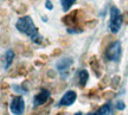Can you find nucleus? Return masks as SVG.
I'll use <instances>...</instances> for the list:
<instances>
[{
    "label": "nucleus",
    "mask_w": 128,
    "mask_h": 115,
    "mask_svg": "<svg viewBox=\"0 0 128 115\" xmlns=\"http://www.w3.org/2000/svg\"><path fill=\"white\" fill-rule=\"evenodd\" d=\"M16 28H17V30H18L19 32H22V33H24V34L28 36L31 39H34V38L39 34V33H38V30H37V28H36V25H34L33 20H32V18L28 17V16H25V17L19 18L18 20H17Z\"/></svg>",
    "instance_id": "nucleus-1"
},
{
    "label": "nucleus",
    "mask_w": 128,
    "mask_h": 115,
    "mask_svg": "<svg viewBox=\"0 0 128 115\" xmlns=\"http://www.w3.org/2000/svg\"><path fill=\"white\" fill-rule=\"evenodd\" d=\"M122 25V14L120 13V11L118 7L112 6L110 7V23H109V28L113 33H118L121 28Z\"/></svg>",
    "instance_id": "nucleus-2"
},
{
    "label": "nucleus",
    "mask_w": 128,
    "mask_h": 115,
    "mask_svg": "<svg viewBox=\"0 0 128 115\" xmlns=\"http://www.w3.org/2000/svg\"><path fill=\"white\" fill-rule=\"evenodd\" d=\"M121 54H122V48H121V43L119 40H115L112 45L106 50L104 57L108 60H114V62H119L121 58Z\"/></svg>",
    "instance_id": "nucleus-3"
},
{
    "label": "nucleus",
    "mask_w": 128,
    "mask_h": 115,
    "mask_svg": "<svg viewBox=\"0 0 128 115\" xmlns=\"http://www.w3.org/2000/svg\"><path fill=\"white\" fill-rule=\"evenodd\" d=\"M10 109L14 115H22L25 110V102L22 96H14L13 100L11 101Z\"/></svg>",
    "instance_id": "nucleus-4"
},
{
    "label": "nucleus",
    "mask_w": 128,
    "mask_h": 115,
    "mask_svg": "<svg viewBox=\"0 0 128 115\" xmlns=\"http://www.w3.org/2000/svg\"><path fill=\"white\" fill-rule=\"evenodd\" d=\"M72 64H74V60L71 58H64V60H60L57 63V70L60 72L62 77H66L68 76L70 66Z\"/></svg>",
    "instance_id": "nucleus-5"
},
{
    "label": "nucleus",
    "mask_w": 128,
    "mask_h": 115,
    "mask_svg": "<svg viewBox=\"0 0 128 115\" xmlns=\"http://www.w3.org/2000/svg\"><path fill=\"white\" fill-rule=\"evenodd\" d=\"M49 100H50V92L49 90H42L33 98V106L40 107L43 104H45Z\"/></svg>",
    "instance_id": "nucleus-6"
},
{
    "label": "nucleus",
    "mask_w": 128,
    "mask_h": 115,
    "mask_svg": "<svg viewBox=\"0 0 128 115\" xmlns=\"http://www.w3.org/2000/svg\"><path fill=\"white\" fill-rule=\"evenodd\" d=\"M76 98H77V94L74 92V90H69L64 94V96L60 98V106L62 107H69L74 104V102L76 101Z\"/></svg>",
    "instance_id": "nucleus-7"
},
{
    "label": "nucleus",
    "mask_w": 128,
    "mask_h": 115,
    "mask_svg": "<svg viewBox=\"0 0 128 115\" xmlns=\"http://www.w3.org/2000/svg\"><path fill=\"white\" fill-rule=\"evenodd\" d=\"M89 64L92 66L94 74H95L97 77H101V76H102V65H101L100 60H98L96 56H92V57H90Z\"/></svg>",
    "instance_id": "nucleus-8"
},
{
    "label": "nucleus",
    "mask_w": 128,
    "mask_h": 115,
    "mask_svg": "<svg viewBox=\"0 0 128 115\" xmlns=\"http://www.w3.org/2000/svg\"><path fill=\"white\" fill-rule=\"evenodd\" d=\"M26 75H28L26 64H18L8 72L10 77H18V76H26Z\"/></svg>",
    "instance_id": "nucleus-9"
},
{
    "label": "nucleus",
    "mask_w": 128,
    "mask_h": 115,
    "mask_svg": "<svg viewBox=\"0 0 128 115\" xmlns=\"http://www.w3.org/2000/svg\"><path fill=\"white\" fill-rule=\"evenodd\" d=\"M114 42H115V37L113 34H107V36L102 39V43H101V51L104 54L106 50H107Z\"/></svg>",
    "instance_id": "nucleus-10"
},
{
    "label": "nucleus",
    "mask_w": 128,
    "mask_h": 115,
    "mask_svg": "<svg viewBox=\"0 0 128 115\" xmlns=\"http://www.w3.org/2000/svg\"><path fill=\"white\" fill-rule=\"evenodd\" d=\"M14 56H16V54H14L13 50H7L6 51V54H5V56H4V66H5V69H8L10 66H11V64L13 63Z\"/></svg>",
    "instance_id": "nucleus-11"
},
{
    "label": "nucleus",
    "mask_w": 128,
    "mask_h": 115,
    "mask_svg": "<svg viewBox=\"0 0 128 115\" xmlns=\"http://www.w3.org/2000/svg\"><path fill=\"white\" fill-rule=\"evenodd\" d=\"M88 78H89V74L87 70H81L78 72V86L81 88H84L88 82Z\"/></svg>",
    "instance_id": "nucleus-12"
},
{
    "label": "nucleus",
    "mask_w": 128,
    "mask_h": 115,
    "mask_svg": "<svg viewBox=\"0 0 128 115\" xmlns=\"http://www.w3.org/2000/svg\"><path fill=\"white\" fill-rule=\"evenodd\" d=\"M110 114V107L109 104H103L101 106L96 113H94V115H109Z\"/></svg>",
    "instance_id": "nucleus-13"
},
{
    "label": "nucleus",
    "mask_w": 128,
    "mask_h": 115,
    "mask_svg": "<svg viewBox=\"0 0 128 115\" xmlns=\"http://www.w3.org/2000/svg\"><path fill=\"white\" fill-rule=\"evenodd\" d=\"M76 1H77V0H60V2H62V7H63L64 12H68L69 10L72 7V5L76 4Z\"/></svg>",
    "instance_id": "nucleus-14"
},
{
    "label": "nucleus",
    "mask_w": 128,
    "mask_h": 115,
    "mask_svg": "<svg viewBox=\"0 0 128 115\" xmlns=\"http://www.w3.org/2000/svg\"><path fill=\"white\" fill-rule=\"evenodd\" d=\"M13 8H14V11H16V13L23 14V13H26V12H28V5H25V4H23V2H20L19 5L14 6Z\"/></svg>",
    "instance_id": "nucleus-15"
},
{
    "label": "nucleus",
    "mask_w": 128,
    "mask_h": 115,
    "mask_svg": "<svg viewBox=\"0 0 128 115\" xmlns=\"http://www.w3.org/2000/svg\"><path fill=\"white\" fill-rule=\"evenodd\" d=\"M120 81H121L120 76H115V77L112 78V81H110V86H112V88L118 89V88H119V86H120Z\"/></svg>",
    "instance_id": "nucleus-16"
},
{
    "label": "nucleus",
    "mask_w": 128,
    "mask_h": 115,
    "mask_svg": "<svg viewBox=\"0 0 128 115\" xmlns=\"http://www.w3.org/2000/svg\"><path fill=\"white\" fill-rule=\"evenodd\" d=\"M97 19H92V20H88V22H86L84 23V28H94L97 25Z\"/></svg>",
    "instance_id": "nucleus-17"
},
{
    "label": "nucleus",
    "mask_w": 128,
    "mask_h": 115,
    "mask_svg": "<svg viewBox=\"0 0 128 115\" xmlns=\"http://www.w3.org/2000/svg\"><path fill=\"white\" fill-rule=\"evenodd\" d=\"M115 97V92H112V90H107L102 94V98H107V100H109V98H113Z\"/></svg>",
    "instance_id": "nucleus-18"
},
{
    "label": "nucleus",
    "mask_w": 128,
    "mask_h": 115,
    "mask_svg": "<svg viewBox=\"0 0 128 115\" xmlns=\"http://www.w3.org/2000/svg\"><path fill=\"white\" fill-rule=\"evenodd\" d=\"M109 78L108 77H104L103 78V80H102V81H101L100 82V84H98V88H101V89H103V88H106L107 87V86H108V84H109Z\"/></svg>",
    "instance_id": "nucleus-19"
},
{
    "label": "nucleus",
    "mask_w": 128,
    "mask_h": 115,
    "mask_svg": "<svg viewBox=\"0 0 128 115\" xmlns=\"http://www.w3.org/2000/svg\"><path fill=\"white\" fill-rule=\"evenodd\" d=\"M96 95H97V89H96V88H92V89H90V90L88 92V97H89V98H92V97H95Z\"/></svg>",
    "instance_id": "nucleus-20"
},
{
    "label": "nucleus",
    "mask_w": 128,
    "mask_h": 115,
    "mask_svg": "<svg viewBox=\"0 0 128 115\" xmlns=\"http://www.w3.org/2000/svg\"><path fill=\"white\" fill-rule=\"evenodd\" d=\"M122 23L124 25H128V11H124L122 13Z\"/></svg>",
    "instance_id": "nucleus-21"
},
{
    "label": "nucleus",
    "mask_w": 128,
    "mask_h": 115,
    "mask_svg": "<svg viewBox=\"0 0 128 115\" xmlns=\"http://www.w3.org/2000/svg\"><path fill=\"white\" fill-rule=\"evenodd\" d=\"M124 107H126V104H124V101H118V102H116V108H118L119 110H122V109H124Z\"/></svg>",
    "instance_id": "nucleus-22"
},
{
    "label": "nucleus",
    "mask_w": 128,
    "mask_h": 115,
    "mask_svg": "<svg viewBox=\"0 0 128 115\" xmlns=\"http://www.w3.org/2000/svg\"><path fill=\"white\" fill-rule=\"evenodd\" d=\"M7 44H8V37L6 38V36H2V37H1V45H7Z\"/></svg>",
    "instance_id": "nucleus-23"
},
{
    "label": "nucleus",
    "mask_w": 128,
    "mask_h": 115,
    "mask_svg": "<svg viewBox=\"0 0 128 115\" xmlns=\"http://www.w3.org/2000/svg\"><path fill=\"white\" fill-rule=\"evenodd\" d=\"M62 55V50L60 49H56L54 52H52V57H57V56H60Z\"/></svg>",
    "instance_id": "nucleus-24"
},
{
    "label": "nucleus",
    "mask_w": 128,
    "mask_h": 115,
    "mask_svg": "<svg viewBox=\"0 0 128 115\" xmlns=\"http://www.w3.org/2000/svg\"><path fill=\"white\" fill-rule=\"evenodd\" d=\"M45 6H46V8H48V10H52V8H54V5H52V2H51L50 0H46Z\"/></svg>",
    "instance_id": "nucleus-25"
},
{
    "label": "nucleus",
    "mask_w": 128,
    "mask_h": 115,
    "mask_svg": "<svg viewBox=\"0 0 128 115\" xmlns=\"http://www.w3.org/2000/svg\"><path fill=\"white\" fill-rule=\"evenodd\" d=\"M0 87H1V89L4 90V89H7V88H8V84H7L6 82H2L1 84H0Z\"/></svg>",
    "instance_id": "nucleus-26"
},
{
    "label": "nucleus",
    "mask_w": 128,
    "mask_h": 115,
    "mask_svg": "<svg viewBox=\"0 0 128 115\" xmlns=\"http://www.w3.org/2000/svg\"><path fill=\"white\" fill-rule=\"evenodd\" d=\"M6 10H4V8H0V17H4V16H6Z\"/></svg>",
    "instance_id": "nucleus-27"
},
{
    "label": "nucleus",
    "mask_w": 128,
    "mask_h": 115,
    "mask_svg": "<svg viewBox=\"0 0 128 115\" xmlns=\"http://www.w3.org/2000/svg\"><path fill=\"white\" fill-rule=\"evenodd\" d=\"M40 58H43L44 60H48V56H46V55H40Z\"/></svg>",
    "instance_id": "nucleus-28"
},
{
    "label": "nucleus",
    "mask_w": 128,
    "mask_h": 115,
    "mask_svg": "<svg viewBox=\"0 0 128 115\" xmlns=\"http://www.w3.org/2000/svg\"><path fill=\"white\" fill-rule=\"evenodd\" d=\"M56 115H65V113L64 112H60V113H57Z\"/></svg>",
    "instance_id": "nucleus-29"
},
{
    "label": "nucleus",
    "mask_w": 128,
    "mask_h": 115,
    "mask_svg": "<svg viewBox=\"0 0 128 115\" xmlns=\"http://www.w3.org/2000/svg\"><path fill=\"white\" fill-rule=\"evenodd\" d=\"M74 115H83L81 112H78V113H76V114H74Z\"/></svg>",
    "instance_id": "nucleus-30"
},
{
    "label": "nucleus",
    "mask_w": 128,
    "mask_h": 115,
    "mask_svg": "<svg viewBox=\"0 0 128 115\" xmlns=\"http://www.w3.org/2000/svg\"><path fill=\"white\" fill-rule=\"evenodd\" d=\"M30 115H38V113H32V114H30Z\"/></svg>",
    "instance_id": "nucleus-31"
},
{
    "label": "nucleus",
    "mask_w": 128,
    "mask_h": 115,
    "mask_svg": "<svg viewBox=\"0 0 128 115\" xmlns=\"http://www.w3.org/2000/svg\"><path fill=\"white\" fill-rule=\"evenodd\" d=\"M88 115H94V113H89V114H88Z\"/></svg>",
    "instance_id": "nucleus-32"
}]
</instances>
